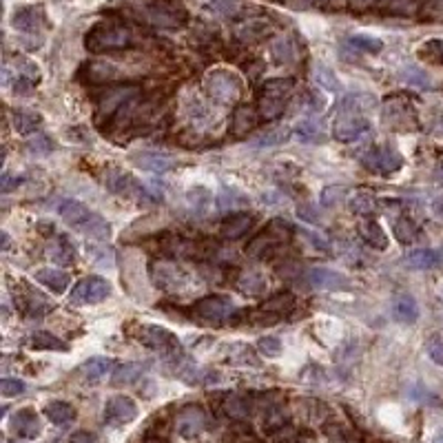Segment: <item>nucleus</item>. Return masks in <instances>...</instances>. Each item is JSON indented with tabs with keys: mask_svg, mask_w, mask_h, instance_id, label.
Masks as SVG:
<instances>
[{
	"mask_svg": "<svg viewBox=\"0 0 443 443\" xmlns=\"http://www.w3.org/2000/svg\"><path fill=\"white\" fill-rule=\"evenodd\" d=\"M374 107V98L368 94L346 96L337 105L335 124H333V138L339 142H357L363 135L370 133V120L366 118V111Z\"/></svg>",
	"mask_w": 443,
	"mask_h": 443,
	"instance_id": "nucleus-1",
	"label": "nucleus"
},
{
	"mask_svg": "<svg viewBox=\"0 0 443 443\" xmlns=\"http://www.w3.org/2000/svg\"><path fill=\"white\" fill-rule=\"evenodd\" d=\"M58 213L60 218L71 226L73 231L89 237V240L98 242H109L111 237V224L100 218L98 213L89 211L82 202L78 200H62L58 202Z\"/></svg>",
	"mask_w": 443,
	"mask_h": 443,
	"instance_id": "nucleus-2",
	"label": "nucleus"
},
{
	"mask_svg": "<svg viewBox=\"0 0 443 443\" xmlns=\"http://www.w3.org/2000/svg\"><path fill=\"white\" fill-rule=\"evenodd\" d=\"M131 44H133V33L129 27L120 25V22H98V25L89 29L85 38V47L91 53L129 49Z\"/></svg>",
	"mask_w": 443,
	"mask_h": 443,
	"instance_id": "nucleus-3",
	"label": "nucleus"
},
{
	"mask_svg": "<svg viewBox=\"0 0 443 443\" xmlns=\"http://www.w3.org/2000/svg\"><path fill=\"white\" fill-rule=\"evenodd\" d=\"M290 233H293L290 222H286V220H272L266 226V229L259 233L251 244H248L246 253L251 255V257H255V259L270 257L281 244H286Z\"/></svg>",
	"mask_w": 443,
	"mask_h": 443,
	"instance_id": "nucleus-4",
	"label": "nucleus"
},
{
	"mask_svg": "<svg viewBox=\"0 0 443 443\" xmlns=\"http://www.w3.org/2000/svg\"><path fill=\"white\" fill-rule=\"evenodd\" d=\"M293 91V80H268L259 87V116L264 120H275L279 118L284 109H286L288 96Z\"/></svg>",
	"mask_w": 443,
	"mask_h": 443,
	"instance_id": "nucleus-5",
	"label": "nucleus"
},
{
	"mask_svg": "<svg viewBox=\"0 0 443 443\" xmlns=\"http://www.w3.org/2000/svg\"><path fill=\"white\" fill-rule=\"evenodd\" d=\"M135 339L146 346L155 350V353H162L164 357H180L182 353V344L180 339L168 331L164 326H157V324H144L140 326L138 331H135Z\"/></svg>",
	"mask_w": 443,
	"mask_h": 443,
	"instance_id": "nucleus-6",
	"label": "nucleus"
},
{
	"mask_svg": "<svg viewBox=\"0 0 443 443\" xmlns=\"http://www.w3.org/2000/svg\"><path fill=\"white\" fill-rule=\"evenodd\" d=\"M204 87H207V94L222 105H233L242 96V80L226 69L209 71L204 78Z\"/></svg>",
	"mask_w": 443,
	"mask_h": 443,
	"instance_id": "nucleus-7",
	"label": "nucleus"
},
{
	"mask_svg": "<svg viewBox=\"0 0 443 443\" xmlns=\"http://www.w3.org/2000/svg\"><path fill=\"white\" fill-rule=\"evenodd\" d=\"M105 184L109 186L111 193H118V196L131 198V200L140 202V204H151V202L157 200V196H153L151 189H144L138 180H135L133 175H129V173H124V171H111L105 177Z\"/></svg>",
	"mask_w": 443,
	"mask_h": 443,
	"instance_id": "nucleus-8",
	"label": "nucleus"
},
{
	"mask_svg": "<svg viewBox=\"0 0 443 443\" xmlns=\"http://www.w3.org/2000/svg\"><path fill=\"white\" fill-rule=\"evenodd\" d=\"M109 295H111V284L105 277H85L73 286L69 302L73 306H96L105 302Z\"/></svg>",
	"mask_w": 443,
	"mask_h": 443,
	"instance_id": "nucleus-9",
	"label": "nucleus"
},
{
	"mask_svg": "<svg viewBox=\"0 0 443 443\" xmlns=\"http://www.w3.org/2000/svg\"><path fill=\"white\" fill-rule=\"evenodd\" d=\"M191 311H193V315L200 317L204 322L220 324L233 315L235 304L231 302V297H224V295H207V297H202L193 304Z\"/></svg>",
	"mask_w": 443,
	"mask_h": 443,
	"instance_id": "nucleus-10",
	"label": "nucleus"
},
{
	"mask_svg": "<svg viewBox=\"0 0 443 443\" xmlns=\"http://www.w3.org/2000/svg\"><path fill=\"white\" fill-rule=\"evenodd\" d=\"M151 270L157 286L166 293H184L193 286V275H189V272L177 264L157 262L151 266Z\"/></svg>",
	"mask_w": 443,
	"mask_h": 443,
	"instance_id": "nucleus-11",
	"label": "nucleus"
},
{
	"mask_svg": "<svg viewBox=\"0 0 443 443\" xmlns=\"http://www.w3.org/2000/svg\"><path fill=\"white\" fill-rule=\"evenodd\" d=\"M361 162L370 171H379V173H397L403 166V157L397 153L392 146H374V149L366 151L361 157Z\"/></svg>",
	"mask_w": 443,
	"mask_h": 443,
	"instance_id": "nucleus-12",
	"label": "nucleus"
},
{
	"mask_svg": "<svg viewBox=\"0 0 443 443\" xmlns=\"http://www.w3.org/2000/svg\"><path fill=\"white\" fill-rule=\"evenodd\" d=\"M140 96V89L133 87V85H127V87H113L109 89L107 94H102L100 100H98V111H96V118L98 120H107L111 118L113 113H116L120 107H124L127 102L135 100Z\"/></svg>",
	"mask_w": 443,
	"mask_h": 443,
	"instance_id": "nucleus-13",
	"label": "nucleus"
},
{
	"mask_svg": "<svg viewBox=\"0 0 443 443\" xmlns=\"http://www.w3.org/2000/svg\"><path fill=\"white\" fill-rule=\"evenodd\" d=\"M146 18L155 27L175 29L186 22V11L175 3H153L146 7Z\"/></svg>",
	"mask_w": 443,
	"mask_h": 443,
	"instance_id": "nucleus-14",
	"label": "nucleus"
},
{
	"mask_svg": "<svg viewBox=\"0 0 443 443\" xmlns=\"http://www.w3.org/2000/svg\"><path fill=\"white\" fill-rule=\"evenodd\" d=\"M209 417L207 412L202 410L200 406H186L182 408L175 417V428H177V435L184 437V439H193L204 433V428H207Z\"/></svg>",
	"mask_w": 443,
	"mask_h": 443,
	"instance_id": "nucleus-15",
	"label": "nucleus"
},
{
	"mask_svg": "<svg viewBox=\"0 0 443 443\" xmlns=\"http://www.w3.org/2000/svg\"><path fill=\"white\" fill-rule=\"evenodd\" d=\"M306 277H309V284L317 290H335V293L350 290V279L344 275V272H337V270L326 268V266L311 268Z\"/></svg>",
	"mask_w": 443,
	"mask_h": 443,
	"instance_id": "nucleus-16",
	"label": "nucleus"
},
{
	"mask_svg": "<svg viewBox=\"0 0 443 443\" xmlns=\"http://www.w3.org/2000/svg\"><path fill=\"white\" fill-rule=\"evenodd\" d=\"M135 417H138V406H135V401L131 399V397L116 394V397H111L105 406V422L109 426L131 424Z\"/></svg>",
	"mask_w": 443,
	"mask_h": 443,
	"instance_id": "nucleus-17",
	"label": "nucleus"
},
{
	"mask_svg": "<svg viewBox=\"0 0 443 443\" xmlns=\"http://www.w3.org/2000/svg\"><path fill=\"white\" fill-rule=\"evenodd\" d=\"M133 166L142 168V171H149V173H166L171 171V168L177 164L175 157L166 155V153H157V151H142L138 155L131 157Z\"/></svg>",
	"mask_w": 443,
	"mask_h": 443,
	"instance_id": "nucleus-18",
	"label": "nucleus"
},
{
	"mask_svg": "<svg viewBox=\"0 0 443 443\" xmlns=\"http://www.w3.org/2000/svg\"><path fill=\"white\" fill-rule=\"evenodd\" d=\"M11 430H14V435L22 439H36L42 433L40 417L36 415V410H31V408H22V410H18L11 417Z\"/></svg>",
	"mask_w": 443,
	"mask_h": 443,
	"instance_id": "nucleus-19",
	"label": "nucleus"
},
{
	"mask_svg": "<svg viewBox=\"0 0 443 443\" xmlns=\"http://www.w3.org/2000/svg\"><path fill=\"white\" fill-rule=\"evenodd\" d=\"M403 264L412 270H433L443 264V248H415L403 257Z\"/></svg>",
	"mask_w": 443,
	"mask_h": 443,
	"instance_id": "nucleus-20",
	"label": "nucleus"
},
{
	"mask_svg": "<svg viewBox=\"0 0 443 443\" xmlns=\"http://www.w3.org/2000/svg\"><path fill=\"white\" fill-rule=\"evenodd\" d=\"M44 11L42 7H22L18 9L14 18H11V25H14L16 31H25V33H36L44 27Z\"/></svg>",
	"mask_w": 443,
	"mask_h": 443,
	"instance_id": "nucleus-21",
	"label": "nucleus"
},
{
	"mask_svg": "<svg viewBox=\"0 0 443 443\" xmlns=\"http://www.w3.org/2000/svg\"><path fill=\"white\" fill-rule=\"evenodd\" d=\"M80 78L91 85H107L120 78V69L113 62H87L80 71Z\"/></svg>",
	"mask_w": 443,
	"mask_h": 443,
	"instance_id": "nucleus-22",
	"label": "nucleus"
},
{
	"mask_svg": "<svg viewBox=\"0 0 443 443\" xmlns=\"http://www.w3.org/2000/svg\"><path fill=\"white\" fill-rule=\"evenodd\" d=\"M47 257L51 259L55 266H62V268L76 266V262H78L76 248L71 246V242L67 240V237H58V240H53L47 246Z\"/></svg>",
	"mask_w": 443,
	"mask_h": 443,
	"instance_id": "nucleus-23",
	"label": "nucleus"
},
{
	"mask_svg": "<svg viewBox=\"0 0 443 443\" xmlns=\"http://www.w3.org/2000/svg\"><path fill=\"white\" fill-rule=\"evenodd\" d=\"M253 224V215L251 213H231L220 226V233L224 240H240L242 235L248 233Z\"/></svg>",
	"mask_w": 443,
	"mask_h": 443,
	"instance_id": "nucleus-24",
	"label": "nucleus"
},
{
	"mask_svg": "<svg viewBox=\"0 0 443 443\" xmlns=\"http://www.w3.org/2000/svg\"><path fill=\"white\" fill-rule=\"evenodd\" d=\"M392 317L399 324H415L419 320V304L412 295H397L392 302Z\"/></svg>",
	"mask_w": 443,
	"mask_h": 443,
	"instance_id": "nucleus-25",
	"label": "nucleus"
},
{
	"mask_svg": "<svg viewBox=\"0 0 443 443\" xmlns=\"http://www.w3.org/2000/svg\"><path fill=\"white\" fill-rule=\"evenodd\" d=\"M361 242H366L368 246L377 248V251H385L388 248V235L381 229V224H377L374 220H363L357 229Z\"/></svg>",
	"mask_w": 443,
	"mask_h": 443,
	"instance_id": "nucleus-26",
	"label": "nucleus"
},
{
	"mask_svg": "<svg viewBox=\"0 0 443 443\" xmlns=\"http://www.w3.org/2000/svg\"><path fill=\"white\" fill-rule=\"evenodd\" d=\"M144 372H146V363H140V361L122 363V366H118L116 370H113L111 385H116V388H120V385H131V383L138 381Z\"/></svg>",
	"mask_w": 443,
	"mask_h": 443,
	"instance_id": "nucleus-27",
	"label": "nucleus"
},
{
	"mask_svg": "<svg viewBox=\"0 0 443 443\" xmlns=\"http://www.w3.org/2000/svg\"><path fill=\"white\" fill-rule=\"evenodd\" d=\"M33 277H36V281H40L42 286H47L55 295L64 293L67 286H69V275H67V272L60 270V268H38Z\"/></svg>",
	"mask_w": 443,
	"mask_h": 443,
	"instance_id": "nucleus-28",
	"label": "nucleus"
},
{
	"mask_svg": "<svg viewBox=\"0 0 443 443\" xmlns=\"http://www.w3.org/2000/svg\"><path fill=\"white\" fill-rule=\"evenodd\" d=\"M111 368H113V359H109V357H91L80 366V372H82L85 381L98 383V381H102L107 377V374L111 372Z\"/></svg>",
	"mask_w": 443,
	"mask_h": 443,
	"instance_id": "nucleus-29",
	"label": "nucleus"
},
{
	"mask_svg": "<svg viewBox=\"0 0 443 443\" xmlns=\"http://www.w3.org/2000/svg\"><path fill=\"white\" fill-rule=\"evenodd\" d=\"M44 415H47V419L53 424V426H69L71 422H76V408L71 403L67 401H51L47 403V408H44Z\"/></svg>",
	"mask_w": 443,
	"mask_h": 443,
	"instance_id": "nucleus-30",
	"label": "nucleus"
},
{
	"mask_svg": "<svg viewBox=\"0 0 443 443\" xmlns=\"http://www.w3.org/2000/svg\"><path fill=\"white\" fill-rule=\"evenodd\" d=\"M11 122H14V129L20 133V135H31L33 131H36L40 127V113H33L29 109H16L14 113H11Z\"/></svg>",
	"mask_w": 443,
	"mask_h": 443,
	"instance_id": "nucleus-31",
	"label": "nucleus"
},
{
	"mask_svg": "<svg viewBox=\"0 0 443 443\" xmlns=\"http://www.w3.org/2000/svg\"><path fill=\"white\" fill-rule=\"evenodd\" d=\"M29 346L33 350H58V353H67L69 350V346H67V342H62L60 337H55L53 333L49 331H38L33 333L29 337Z\"/></svg>",
	"mask_w": 443,
	"mask_h": 443,
	"instance_id": "nucleus-32",
	"label": "nucleus"
},
{
	"mask_svg": "<svg viewBox=\"0 0 443 443\" xmlns=\"http://www.w3.org/2000/svg\"><path fill=\"white\" fill-rule=\"evenodd\" d=\"M295 306V297L290 293H279L275 297H270L262 309L257 311V315H272L275 320H279L281 315H286Z\"/></svg>",
	"mask_w": 443,
	"mask_h": 443,
	"instance_id": "nucleus-33",
	"label": "nucleus"
},
{
	"mask_svg": "<svg viewBox=\"0 0 443 443\" xmlns=\"http://www.w3.org/2000/svg\"><path fill=\"white\" fill-rule=\"evenodd\" d=\"M257 124V113L251 107H240L233 116V135L242 138V135H248Z\"/></svg>",
	"mask_w": 443,
	"mask_h": 443,
	"instance_id": "nucleus-34",
	"label": "nucleus"
},
{
	"mask_svg": "<svg viewBox=\"0 0 443 443\" xmlns=\"http://www.w3.org/2000/svg\"><path fill=\"white\" fill-rule=\"evenodd\" d=\"M295 135H297L299 142H306V144H315V142H322L324 140V127L317 120L313 118H306L297 124V129H295Z\"/></svg>",
	"mask_w": 443,
	"mask_h": 443,
	"instance_id": "nucleus-35",
	"label": "nucleus"
},
{
	"mask_svg": "<svg viewBox=\"0 0 443 443\" xmlns=\"http://www.w3.org/2000/svg\"><path fill=\"white\" fill-rule=\"evenodd\" d=\"M392 233L397 237V242H401V244H412V242L419 240V235H422L419 226L410 218H408V215H401V218L394 222Z\"/></svg>",
	"mask_w": 443,
	"mask_h": 443,
	"instance_id": "nucleus-36",
	"label": "nucleus"
},
{
	"mask_svg": "<svg viewBox=\"0 0 443 443\" xmlns=\"http://www.w3.org/2000/svg\"><path fill=\"white\" fill-rule=\"evenodd\" d=\"M209 9L215 16L237 18L244 11V3L242 0H209Z\"/></svg>",
	"mask_w": 443,
	"mask_h": 443,
	"instance_id": "nucleus-37",
	"label": "nucleus"
},
{
	"mask_svg": "<svg viewBox=\"0 0 443 443\" xmlns=\"http://www.w3.org/2000/svg\"><path fill=\"white\" fill-rule=\"evenodd\" d=\"M348 44L357 51H363V53H379L383 49V42L379 38L366 36V33H355V36H350Z\"/></svg>",
	"mask_w": 443,
	"mask_h": 443,
	"instance_id": "nucleus-38",
	"label": "nucleus"
},
{
	"mask_svg": "<svg viewBox=\"0 0 443 443\" xmlns=\"http://www.w3.org/2000/svg\"><path fill=\"white\" fill-rule=\"evenodd\" d=\"M315 82L320 85L322 89L331 91V94H337V91H342V82H339V78L328 69L326 64H317L315 67Z\"/></svg>",
	"mask_w": 443,
	"mask_h": 443,
	"instance_id": "nucleus-39",
	"label": "nucleus"
},
{
	"mask_svg": "<svg viewBox=\"0 0 443 443\" xmlns=\"http://www.w3.org/2000/svg\"><path fill=\"white\" fill-rule=\"evenodd\" d=\"M237 207H248L246 196H242V193L237 191V189L224 186L220 191V196H218V209L226 211V209H237Z\"/></svg>",
	"mask_w": 443,
	"mask_h": 443,
	"instance_id": "nucleus-40",
	"label": "nucleus"
},
{
	"mask_svg": "<svg viewBox=\"0 0 443 443\" xmlns=\"http://www.w3.org/2000/svg\"><path fill=\"white\" fill-rule=\"evenodd\" d=\"M348 204H350V211L357 213V215H372L379 207L377 198H372L370 193H357L355 198H350Z\"/></svg>",
	"mask_w": 443,
	"mask_h": 443,
	"instance_id": "nucleus-41",
	"label": "nucleus"
},
{
	"mask_svg": "<svg viewBox=\"0 0 443 443\" xmlns=\"http://www.w3.org/2000/svg\"><path fill=\"white\" fill-rule=\"evenodd\" d=\"M240 290L246 293V295H251V297L262 295L266 290L264 275H259V272H248V275H244V279L240 281Z\"/></svg>",
	"mask_w": 443,
	"mask_h": 443,
	"instance_id": "nucleus-42",
	"label": "nucleus"
},
{
	"mask_svg": "<svg viewBox=\"0 0 443 443\" xmlns=\"http://www.w3.org/2000/svg\"><path fill=\"white\" fill-rule=\"evenodd\" d=\"M288 135H290V129H272L268 133H262V135H257V138H253L251 144L253 146H277L281 142H286Z\"/></svg>",
	"mask_w": 443,
	"mask_h": 443,
	"instance_id": "nucleus-43",
	"label": "nucleus"
},
{
	"mask_svg": "<svg viewBox=\"0 0 443 443\" xmlns=\"http://www.w3.org/2000/svg\"><path fill=\"white\" fill-rule=\"evenodd\" d=\"M211 200H213L211 191L204 189V186H193V189L186 193V202L191 204L193 209H198V211H207V207L211 204Z\"/></svg>",
	"mask_w": 443,
	"mask_h": 443,
	"instance_id": "nucleus-44",
	"label": "nucleus"
},
{
	"mask_svg": "<svg viewBox=\"0 0 443 443\" xmlns=\"http://www.w3.org/2000/svg\"><path fill=\"white\" fill-rule=\"evenodd\" d=\"M257 350H259V353H262L264 357H268V359H277V357L281 355L284 346H281V342H279L277 337L266 335V337H259Z\"/></svg>",
	"mask_w": 443,
	"mask_h": 443,
	"instance_id": "nucleus-45",
	"label": "nucleus"
},
{
	"mask_svg": "<svg viewBox=\"0 0 443 443\" xmlns=\"http://www.w3.org/2000/svg\"><path fill=\"white\" fill-rule=\"evenodd\" d=\"M270 53H272V58H275V62H279V64H286V62H290L295 58L293 44L286 38H279V40L272 42Z\"/></svg>",
	"mask_w": 443,
	"mask_h": 443,
	"instance_id": "nucleus-46",
	"label": "nucleus"
},
{
	"mask_svg": "<svg viewBox=\"0 0 443 443\" xmlns=\"http://www.w3.org/2000/svg\"><path fill=\"white\" fill-rule=\"evenodd\" d=\"M346 196H348V191L344 186H326L322 191V198H320L322 207L324 209H333V207H337V204H342L346 200Z\"/></svg>",
	"mask_w": 443,
	"mask_h": 443,
	"instance_id": "nucleus-47",
	"label": "nucleus"
},
{
	"mask_svg": "<svg viewBox=\"0 0 443 443\" xmlns=\"http://www.w3.org/2000/svg\"><path fill=\"white\" fill-rule=\"evenodd\" d=\"M401 78L408 85H415V87H422V89L430 87V78L426 76V71L419 69V67H406V69L401 71Z\"/></svg>",
	"mask_w": 443,
	"mask_h": 443,
	"instance_id": "nucleus-48",
	"label": "nucleus"
},
{
	"mask_svg": "<svg viewBox=\"0 0 443 443\" xmlns=\"http://www.w3.org/2000/svg\"><path fill=\"white\" fill-rule=\"evenodd\" d=\"M53 149V144H51V140L47 138V135H42V133H38V135H33V138L27 142V151H31L33 155H47L49 151Z\"/></svg>",
	"mask_w": 443,
	"mask_h": 443,
	"instance_id": "nucleus-49",
	"label": "nucleus"
},
{
	"mask_svg": "<svg viewBox=\"0 0 443 443\" xmlns=\"http://www.w3.org/2000/svg\"><path fill=\"white\" fill-rule=\"evenodd\" d=\"M25 381L22 379H14V377H5L3 381H0V394L3 397H18L25 392Z\"/></svg>",
	"mask_w": 443,
	"mask_h": 443,
	"instance_id": "nucleus-50",
	"label": "nucleus"
},
{
	"mask_svg": "<svg viewBox=\"0 0 443 443\" xmlns=\"http://www.w3.org/2000/svg\"><path fill=\"white\" fill-rule=\"evenodd\" d=\"M426 350H428L430 359H433L435 363H439V366H443V339H439V337L428 339Z\"/></svg>",
	"mask_w": 443,
	"mask_h": 443,
	"instance_id": "nucleus-51",
	"label": "nucleus"
},
{
	"mask_svg": "<svg viewBox=\"0 0 443 443\" xmlns=\"http://www.w3.org/2000/svg\"><path fill=\"white\" fill-rule=\"evenodd\" d=\"M304 107L309 109L311 113H320V111H324V107H326V100H324V96L317 94V91H311V94H306Z\"/></svg>",
	"mask_w": 443,
	"mask_h": 443,
	"instance_id": "nucleus-52",
	"label": "nucleus"
},
{
	"mask_svg": "<svg viewBox=\"0 0 443 443\" xmlns=\"http://www.w3.org/2000/svg\"><path fill=\"white\" fill-rule=\"evenodd\" d=\"M297 215L304 220V222H311V224H320L322 218H320V213L315 211L313 204H304V207L297 209Z\"/></svg>",
	"mask_w": 443,
	"mask_h": 443,
	"instance_id": "nucleus-53",
	"label": "nucleus"
},
{
	"mask_svg": "<svg viewBox=\"0 0 443 443\" xmlns=\"http://www.w3.org/2000/svg\"><path fill=\"white\" fill-rule=\"evenodd\" d=\"M302 235H304V237H309L311 244H313L315 248H322V251H331V244H328L326 237L317 235V233H313V231H306V229H302Z\"/></svg>",
	"mask_w": 443,
	"mask_h": 443,
	"instance_id": "nucleus-54",
	"label": "nucleus"
},
{
	"mask_svg": "<svg viewBox=\"0 0 443 443\" xmlns=\"http://www.w3.org/2000/svg\"><path fill=\"white\" fill-rule=\"evenodd\" d=\"M69 443H100V439L98 435L89 433V430H78V433L69 437Z\"/></svg>",
	"mask_w": 443,
	"mask_h": 443,
	"instance_id": "nucleus-55",
	"label": "nucleus"
},
{
	"mask_svg": "<svg viewBox=\"0 0 443 443\" xmlns=\"http://www.w3.org/2000/svg\"><path fill=\"white\" fill-rule=\"evenodd\" d=\"M18 184H20V180H18V177H16V180H11V177H9V173H5V175H3V191H5V193H9V191H11V186H18Z\"/></svg>",
	"mask_w": 443,
	"mask_h": 443,
	"instance_id": "nucleus-56",
	"label": "nucleus"
},
{
	"mask_svg": "<svg viewBox=\"0 0 443 443\" xmlns=\"http://www.w3.org/2000/svg\"><path fill=\"white\" fill-rule=\"evenodd\" d=\"M435 173H437V180H439V182H441V184H443V160H441V162L437 164V171H435Z\"/></svg>",
	"mask_w": 443,
	"mask_h": 443,
	"instance_id": "nucleus-57",
	"label": "nucleus"
},
{
	"mask_svg": "<svg viewBox=\"0 0 443 443\" xmlns=\"http://www.w3.org/2000/svg\"><path fill=\"white\" fill-rule=\"evenodd\" d=\"M433 443H443V430H439V433L435 435V439H433Z\"/></svg>",
	"mask_w": 443,
	"mask_h": 443,
	"instance_id": "nucleus-58",
	"label": "nucleus"
},
{
	"mask_svg": "<svg viewBox=\"0 0 443 443\" xmlns=\"http://www.w3.org/2000/svg\"><path fill=\"white\" fill-rule=\"evenodd\" d=\"M3 248H9V235L3 233Z\"/></svg>",
	"mask_w": 443,
	"mask_h": 443,
	"instance_id": "nucleus-59",
	"label": "nucleus"
}]
</instances>
